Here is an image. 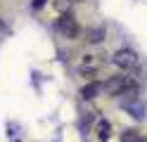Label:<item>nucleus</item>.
<instances>
[{
  "instance_id": "f257e3e1",
  "label": "nucleus",
  "mask_w": 147,
  "mask_h": 142,
  "mask_svg": "<svg viewBox=\"0 0 147 142\" xmlns=\"http://www.w3.org/2000/svg\"><path fill=\"white\" fill-rule=\"evenodd\" d=\"M57 28H59V33H62L64 38H71V40H74V38H78V31H81V28H78V22H76L71 14H62V17L57 19Z\"/></svg>"
},
{
  "instance_id": "f03ea898",
  "label": "nucleus",
  "mask_w": 147,
  "mask_h": 142,
  "mask_svg": "<svg viewBox=\"0 0 147 142\" xmlns=\"http://www.w3.org/2000/svg\"><path fill=\"white\" fill-rule=\"evenodd\" d=\"M112 62L119 66V69H133V66L138 64V55L133 50H128V47H123V50H116Z\"/></svg>"
},
{
  "instance_id": "7ed1b4c3",
  "label": "nucleus",
  "mask_w": 147,
  "mask_h": 142,
  "mask_svg": "<svg viewBox=\"0 0 147 142\" xmlns=\"http://www.w3.org/2000/svg\"><path fill=\"white\" fill-rule=\"evenodd\" d=\"M128 88H135V83L126 81L123 76H112V78L107 81V85H105L107 95H121V92H123V90H128Z\"/></svg>"
},
{
  "instance_id": "20e7f679",
  "label": "nucleus",
  "mask_w": 147,
  "mask_h": 142,
  "mask_svg": "<svg viewBox=\"0 0 147 142\" xmlns=\"http://www.w3.org/2000/svg\"><path fill=\"white\" fill-rule=\"evenodd\" d=\"M100 90H102V85H100L97 81H90V83L83 85L81 95H83V100H93V97H97V92H100Z\"/></svg>"
},
{
  "instance_id": "39448f33",
  "label": "nucleus",
  "mask_w": 147,
  "mask_h": 142,
  "mask_svg": "<svg viewBox=\"0 0 147 142\" xmlns=\"http://www.w3.org/2000/svg\"><path fill=\"white\" fill-rule=\"evenodd\" d=\"M102 40H105V26H97V28L88 31V43H102Z\"/></svg>"
},
{
  "instance_id": "423d86ee",
  "label": "nucleus",
  "mask_w": 147,
  "mask_h": 142,
  "mask_svg": "<svg viewBox=\"0 0 147 142\" xmlns=\"http://www.w3.org/2000/svg\"><path fill=\"white\" fill-rule=\"evenodd\" d=\"M97 133H100V140H102V142L112 137V128H109L107 121H100V123H97Z\"/></svg>"
},
{
  "instance_id": "0eeeda50",
  "label": "nucleus",
  "mask_w": 147,
  "mask_h": 142,
  "mask_svg": "<svg viewBox=\"0 0 147 142\" xmlns=\"http://www.w3.org/2000/svg\"><path fill=\"white\" fill-rule=\"evenodd\" d=\"M140 140V135H138V130H126L121 135V142H138Z\"/></svg>"
},
{
  "instance_id": "6e6552de",
  "label": "nucleus",
  "mask_w": 147,
  "mask_h": 142,
  "mask_svg": "<svg viewBox=\"0 0 147 142\" xmlns=\"http://www.w3.org/2000/svg\"><path fill=\"white\" fill-rule=\"evenodd\" d=\"M69 7H71L69 0H57V9H62L64 14H69Z\"/></svg>"
},
{
  "instance_id": "1a4fd4ad",
  "label": "nucleus",
  "mask_w": 147,
  "mask_h": 142,
  "mask_svg": "<svg viewBox=\"0 0 147 142\" xmlns=\"http://www.w3.org/2000/svg\"><path fill=\"white\" fill-rule=\"evenodd\" d=\"M45 3H48V0H33V9H40Z\"/></svg>"
},
{
  "instance_id": "9d476101",
  "label": "nucleus",
  "mask_w": 147,
  "mask_h": 142,
  "mask_svg": "<svg viewBox=\"0 0 147 142\" xmlns=\"http://www.w3.org/2000/svg\"><path fill=\"white\" fill-rule=\"evenodd\" d=\"M138 142H147V137H140V140H138Z\"/></svg>"
}]
</instances>
